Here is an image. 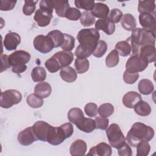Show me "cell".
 Listing matches in <instances>:
<instances>
[{
	"instance_id": "cell-36",
	"label": "cell",
	"mask_w": 156,
	"mask_h": 156,
	"mask_svg": "<svg viewBox=\"0 0 156 156\" xmlns=\"http://www.w3.org/2000/svg\"><path fill=\"white\" fill-rule=\"evenodd\" d=\"M26 101L28 105L33 108H40L43 104V98L37 96L35 93L29 95L27 97Z\"/></svg>"
},
{
	"instance_id": "cell-19",
	"label": "cell",
	"mask_w": 156,
	"mask_h": 156,
	"mask_svg": "<svg viewBox=\"0 0 156 156\" xmlns=\"http://www.w3.org/2000/svg\"><path fill=\"white\" fill-rule=\"evenodd\" d=\"M87 148L86 143L83 140L79 139L71 144L69 149L70 154L73 156H82L85 154Z\"/></svg>"
},
{
	"instance_id": "cell-31",
	"label": "cell",
	"mask_w": 156,
	"mask_h": 156,
	"mask_svg": "<svg viewBox=\"0 0 156 156\" xmlns=\"http://www.w3.org/2000/svg\"><path fill=\"white\" fill-rule=\"evenodd\" d=\"M84 118L82 110L79 108H73L68 113V119L71 123L75 125L79 122Z\"/></svg>"
},
{
	"instance_id": "cell-14",
	"label": "cell",
	"mask_w": 156,
	"mask_h": 156,
	"mask_svg": "<svg viewBox=\"0 0 156 156\" xmlns=\"http://www.w3.org/2000/svg\"><path fill=\"white\" fill-rule=\"evenodd\" d=\"M20 43V36L17 33L13 32L7 34L3 41V44L7 51L15 50Z\"/></svg>"
},
{
	"instance_id": "cell-20",
	"label": "cell",
	"mask_w": 156,
	"mask_h": 156,
	"mask_svg": "<svg viewBox=\"0 0 156 156\" xmlns=\"http://www.w3.org/2000/svg\"><path fill=\"white\" fill-rule=\"evenodd\" d=\"M140 100H142L141 95L135 91H132L127 92L124 95L122 103L126 107L132 108Z\"/></svg>"
},
{
	"instance_id": "cell-49",
	"label": "cell",
	"mask_w": 156,
	"mask_h": 156,
	"mask_svg": "<svg viewBox=\"0 0 156 156\" xmlns=\"http://www.w3.org/2000/svg\"><path fill=\"white\" fill-rule=\"evenodd\" d=\"M74 54L77 58H85L90 57L92 54V52L79 44L77 47Z\"/></svg>"
},
{
	"instance_id": "cell-35",
	"label": "cell",
	"mask_w": 156,
	"mask_h": 156,
	"mask_svg": "<svg viewBox=\"0 0 156 156\" xmlns=\"http://www.w3.org/2000/svg\"><path fill=\"white\" fill-rule=\"evenodd\" d=\"M119 61V54L116 49L112 50L105 58V64L108 68L116 66Z\"/></svg>"
},
{
	"instance_id": "cell-46",
	"label": "cell",
	"mask_w": 156,
	"mask_h": 156,
	"mask_svg": "<svg viewBox=\"0 0 156 156\" xmlns=\"http://www.w3.org/2000/svg\"><path fill=\"white\" fill-rule=\"evenodd\" d=\"M122 15V12L119 9H113L107 18L113 23H118L121 21Z\"/></svg>"
},
{
	"instance_id": "cell-32",
	"label": "cell",
	"mask_w": 156,
	"mask_h": 156,
	"mask_svg": "<svg viewBox=\"0 0 156 156\" xmlns=\"http://www.w3.org/2000/svg\"><path fill=\"white\" fill-rule=\"evenodd\" d=\"M115 49L122 57H126L130 54L132 51L131 46L127 40L118 42L115 46Z\"/></svg>"
},
{
	"instance_id": "cell-12",
	"label": "cell",
	"mask_w": 156,
	"mask_h": 156,
	"mask_svg": "<svg viewBox=\"0 0 156 156\" xmlns=\"http://www.w3.org/2000/svg\"><path fill=\"white\" fill-rule=\"evenodd\" d=\"M139 21L143 29L155 34L156 20L154 15L146 12L140 13Z\"/></svg>"
},
{
	"instance_id": "cell-25",
	"label": "cell",
	"mask_w": 156,
	"mask_h": 156,
	"mask_svg": "<svg viewBox=\"0 0 156 156\" xmlns=\"http://www.w3.org/2000/svg\"><path fill=\"white\" fill-rule=\"evenodd\" d=\"M53 9L57 15L60 17H65L66 10L70 7L68 1H51Z\"/></svg>"
},
{
	"instance_id": "cell-47",
	"label": "cell",
	"mask_w": 156,
	"mask_h": 156,
	"mask_svg": "<svg viewBox=\"0 0 156 156\" xmlns=\"http://www.w3.org/2000/svg\"><path fill=\"white\" fill-rule=\"evenodd\" d=\"M84 111L86 115L89 117H95L98 113V106L93 102L88 103L84 107Z\"/></svg>"
},
{
	"instance_id": "cell-43",
	"label": "cell",
	"mask_w": 156,
	"mask_h": 156,
	"mask_svg": "<svg viewBox=\"0 0 156 156\" xmlns=\"http://www.w3.org/2000/svg\"><path fill=\"white\" fill-rule=\"evenodd\" d=\"M74 4L76 7L84 9L88 12L89 10H92L95 2L93 0H76Z\"/></svg>"
},
{
	"instance_id": "cell-13",
	"label": "cell",
	"mask_w": 156,
	"mask_h": 156,
	"mask_svg": "<svg viewBox=\"0 0 156 156\" xmlns=\"http://www.w3.org/2000/svg\"><path fill=\"white\" fill-rule=\"evenodd\" d=\"M18 140L21 145L29 146L38 140V138L33 131L32 127H29L18 133Z\"/></svg>"
},
{
	"instance_id": "cell-42",
	"label": "cell",
	"mask_w": 156,
	"mask_h": 156,
	"mask_svg": "<svg viewBox=\"0 0 156 156\" xmlns=\"http://www.w3.org/2000/svg\"><path fill=\"white\" fill-rule=\"evenodd\" d=\"M64 35H65V40L61 48L65 51H71L74 48L75 39L71 35L64 34Z\"/></svg>"
},
{
	"instance_id": "cell-53",
	"label": "cell",
	"mask_w": 156,
	"mask_h": 156,
	"mask_svg": "<svg viewBox=\"0 0 156 156\" xmlns=\"http://www.w3.org/2000/svg\"><path fill=\"white\" fill-rule=\"evenodd\" d=\"M9 56L4 54H1V73L3 72L4 71L9 68L11 66L9 62Z\"/></svg>"
},
{
	"instance_id": "cell-5",
	"label": "cell",
	"mask_w": 156,
	"mask_h": 156,
	"mask_svg": "<svg viewBox=\"0 0 156 156\" xmlns=\"http://www.w3.org/2000/svg\"><path fill=\"white\" fill-rule=\"evenodd\" d=\"M53 7L51 1L42 0L40 2V9L36 10L34 19L40 27L49 24L52 18Z\"/></svg>"
},
{
	"instance_id": "cell-38",
	"label": "cell",
	"mask_w": 156,
	"mask_h": 156,
	"mask_svg": "<svg viewBox=\"0 0 156 156\" xmlns=\"http://www.w3.org/2000/svg\"><path fill=\"white\" fill-rule=\"evenodd\" d=\"M107 49V44L104 40H99L92 54L98 58L102 57Z\"/></svg>"
},
{
	"instance_id": "cell-18",
	"label": "cell",
	"mask_w": 156,
	"mask_h": 156,
	"mask_svg": "<svg viewBox=\"0 0 156 156\" xmlns=\"http://www.w3.org/2000/svg\"><path fill=\"white\" fill-rule=\"evenodd\" d=\"M138 55L144 58L148 63L155 62L156 60L155 46L149 44L142 46L139 51Z\"/></svg>"
},
{
	"instance_id": "cell-40",
	"label": "cell",
	"mask_w": 156,
	"mask_h": 156,
	"mask_svg": "<svg viewBox=\"0 0 156 156\" xmlns=\"http://www.w3.org/2000/svg\"><path fill=\"white\" fill-rule=\"evenodd\" d=\"M45 67L48 71L52 73H54L62 68L57 60L53 56L46 61Z\"/></svg>"
},
{
	"instance_id": "cell-24",
	"label": "cell",
	"mask_w": 156,
	"mask_h": 156,
	"mask_svg": "<svg viewBox=\"0 0 156 156\" xmlns=\"http://www.w3.org/2000/svg\"><path fill=\"white\" fill-rule=\"evenodd\" d=\"M76 126L79 130L85 133H90L96 129L95 120L85 117Z\"/></svg>"
},
{
	"instance_id": "cell-30",
	"label": "cell",
	"mask_w": 156,
	"mask_h": 156,
	"mask_svg": "<svg viewBox=\"0 0 156 156\" xmlns=\"http://www.w3.org/2000/svg\"><path fill=\"white\" fill-rule=\"evenodd\" d=\"M138 88L141 94L144 95H148L154 91V86L150 80L143 79L139 82Z\"/></svg>"
},
{
	"instance_id": "cell-8",
	"label": "cell",
	"mask_w": 156,
	"mask_h": 156,
	"mask_svg": "<svg viewBox=\"0 0 156 156\" xmlns=\"http://www.w3.org/2000/svg\"><path fill=\"white\" fill-rule=\"evenodd\" d=\"M22 100L21 93L16 90H7L1 94L0 105L2 108H9L18 104Z\"/></svg>"
},
{
	"instance_id": "cell-16",
	"label": "cell",
	"mask_w": 156,
	"mask_h": 156,
	"mask_svg": "<svg viewBox=\"0 0 156 156\" xmlns=\"http://www.w3.org/2000/svg\"><path fill=\"white\" fill-rule=\"evenodd\" d=\"M95 28L98 31L102 30L107 35H112L115 30V25L108 18L98 20L95 23Z\"/></svg>"
},
{
	"instance_id": "cell-52",
	"label": "cell",
	"mask_w": 156,
	"mask_h": 156,
	"mask_svg": "<svg viewBox=\"0 0 156 156\" xmlns=\"http://www.w3.org/2000/svg\"><path fill=\"white\" fill-rule=\"evenodd\" d=\"M118 153L119 156H131L132 151L130 146L126 143L122 147L118 149Z\"/></svg>"
},
{
	"instance_id": "cell-45",
	"label": "cell",
	"mask_w": 156,
	"mask_h": 156,
	"mask_svg": "<svg viewBox=\"0 0 156 156\" xmlns=\"http://www.w3.org/2000/svg\"><path fill=\"white\" fill-rule=\"evenodd\" d=\"M80 11L74 7H69L65 13V16L67 19L71 21H77L81 16Z\"/></svg>"
},
{
	"instance_id": "cell-51",
	"label": "cell",
	"mask_w": 156,
	"mask_h": 156,
	"mask_svg": "<svg viewBox=\"0 0 156 156\" xmlns=\"http://www.w3.org/2000/svg\"><path fill=\"white\" fill-rule=\"evenodd\" d=\"M16 3V1L1 0L0 10L2 11H9L12 10Z\"/></svg>"
},
{
	"instance_id": "cell-39",
	"label": "cell",
	"mask_w": 156,
	"mask_h": 156,
	"mask_svg": "<svg viewBox=\"0 0 156 156\" xmlns=\"http://www.w3.org/2000/svg\"><path fill=\"white\" fill-rule=\"evenodd\" d=\"M80 23L85 27H89L95 23V17L88 11L83 12L80 16Z\"/></svg>"
},
{
	"instance_id": "cell-37",
	"label": "cell",
	"mask_w": 156,
	"mask_h": 156,
	"mask_svg": "<svg viewBox=\"0 0 156 156\" xmlns=\"http://www.w3.org/2000/svg\"><path fill=\"white\" fill-rule=\"evenodd\" d=\"M114 112V107L110 103H105L101 105L98 108V113L101 116L107 118Z\"/></svg>"
},
{
	"instance_id": "cell-26",
	"label": "cell",
	"mask_w": 156,
	"mask_h": 156,
	"mask_svg": "<svg viewBox=\"0 0 156 156\" xmlns=\"http://www.w3.org/2000/svg\"><path fill=\"white\" fill-rule=\"evenodd\" d=\"M121 26L126 30L132 31L136 28V20L130 13H126L121 18Z\"/></svg>"
},
{
	"instance_id": "cell-9",
	"label": "cell",
	"mask_w": 156,
	"mask_h": 156,
	"mask_svg": "<svg viewBox=\"0 0 156 156\" xmlns=\"http://www.w3.org/2000/svg\"><path fill=\"white\" fill-rule=\"evenodd\" d=\"M148 63L144 58L139 55H133L126 62V71L130 73L141 72L147 68Z\"/></svg>"
},
{
	"instance_id": "cell-1",
	"label": "cell",
	"mask_w": 156,
	"mask_h": 156,
	"mask_svg": "<svg viewBox=\"0 0 156 156\" xmlns=\"http://www.w3.org/2000/svg\"><path fill=\"white\" fill-rule=\"evenodd\" d=\"M130 42L132 48V55H138L139 51L142 46L146 45H154L155 43V34L138 27L132 31L130 37L126 40Z\"/></svg>"
},
{
	"instance_id": "cell-22",
	"label": "cell",
	"mask_w": 156,
	"mask_h": 156,
	"mask_svg": "<svg viewBox=\"0 0 156 156\" xmlns=\"http://www.w3.org/2000/svg\"><path fill=\"white\" fill-rule=\"evenodd\" d=\"M51 92H52L51 86L49 83L46 82L38 83L35 87V89H34L35 94L42 98H48L51 94Z\"/></svg>"
},
{
	"instance_id": "cell-7",
	"label": "cell",
	"mask_w": 156,
	"mask_h": 156,
	"mask_svg": "<svg viewBox=\"0 0 156 156\" xmlns=\"http://www.w3.org/2000/svg\"><path fill=\"white\" fill-rule=\"evenodd\" d=\"M106 135L111 146L119 149L126 143V138L119 126L116 124H112L106 129Z\"/></svg>"
},
{
	"instance_id": "cell-48",
	"label": "cell",
	"mask_w": 156,
	"mask_h": 156,
	"mask_svg": "<svg viewBox=\"0 0 156 156\" xmlns=\"http://www.w3.org/2000/svg\"><path fill=\"white\" fill-rule=\"evenodd\" d=\"M139 77V74L138 73H130L127 71H125L123 74L124 81L127 84H133Z\"/></svg>"
},
{
	"instance_id": "cell-3",
	"label": "cell",
	"mask_w": 156,
	"mask_h": 156,
	"mask_svg": "<svg viewBox=\"0 0 156 156\" xmlns=\"http://www.w3.org/2000/svg\"><path fill=\"white\" fill-rule=\"evenodd\" d=\"M73 131V126L70 122L65 123L59 127L52 126L47 138V142L52 145H58L65 139L69 138Z\"/></svg>"
},
{
	"instance_id": "cell-50",
	"label": "cell",
	"mask_w": 156,
	"mask_h": 156,
	"mask_svg": "<svg viewBox=\"0 0 156 156\" xmlns=\"http://www.w3.org/2000/svg\"><path fill=\"white\" fill-rule=\"evenodd\" d=\"M96 129L106 130L108 128L109 120L107 118H104L102 116H98L95 118Z\"/></svg>"
},
{
	"instance_id": "cell-23",
	"label": "cell",
	"mask_w": 156,
	"mask_h": 156,
	"mask_svg": "<svg viewBox=\"0 0 156 156\" xmlns=\"http://www.w3.org/2000/svg\"><path fill=\"white\" fill-rule=\"evenodd\" d=\"M60 76L62 79L66 82L71 83L77 79V73L72 67L68 66L60 69Z\"/></svg>"
},
{
	"instance_id": "cell-6",
	"label": "cell",
	"mask_w": 156,
	"mask_h": 156,
	"mask_svg": "<svg viewBox=\"0 0 156 156\" xmlns=\"http://www.w3.org/2000/svg\"><path fill=\"white\" fill-rule=\"evenodd\" d=\"M9 62L12 66V71L16 74L24 72L27 69L26 64L30 59V54L23 50L16 51L9 55Z\"/></svg>"
},
{
	"instance_id": "cell-27",
	"label": "cell",
	"mask_w": 156,
	"mask_h": 156,
	"mask_svg": "<svg viewBox=\"0 0 156 156\" xmlns=\"http://www.w3.org/2000/svg\"><path fill=\"white\" fill-rule=\"evenodd\" d=\"M155 1L146 0L138 1V10L140 13L146 12L153 15L155 14Z\"/></svg>"
},
{
	"instance_id": "cell-33",
	"label": "cell",
	"mask_w": 156,
	"mask_h": 156,
	"mask_svg": "<svg viewBox=\"0 0 156 156\" xmlns=\"http://www.w3.org/2000/svg\"><path fill=\"white\" fill-rule=\"evenodd\" d=\"M31 77L35 82L44 81L46 77V72L45 69L41 66H36L34 68L31 72Z\"/></svg>"
},
{
	"instance_id": "cell-41",
	"label": "cell",
	"mask_w": 156,
	"mask_h": 156,
	"mask_svg": "<svg viewBox=\"0 0 156 156\" xmlns=\"http://www.w3.org/2000/svg\"><path fill=\"white\" fill-rule=\"evenodd\" d=\"M136 147L137 156H147L151 150L150 144L147 141H145L140 142Z\"/></svg>"
},
{
	"instance_id": "cell-10",
	"label": "cell",
	"mask_w": 156,
	"mask_h": 156,
	"mask_svg": "<svg viewBox=\"0 0 156 156\" xmlns=\"http://www.w3.org/2000/svg\"><path fill=\"white\" fill-rule=\"evenodd\" d=\"M33 43L35 49L43 54L49 53L54 48L52 40L48 35H37L34 38Z\"/></svg>"
},
{
	"instance_id": "cell-15",
	"label": "cell",
	"mask_w": 156,
	"mask_h": 156,
	"mask_svg": "<svg viewBox=\"0 0 156 156\" xmlns=\"http://www.w3.org/2000/svg\"><path fill=\"white\" fill-rule=\"evenodd\" d=\"M112 153L111 146L105 143H100L90 149L87 155L110 156Z\"/></svg>"
},
{
	"instance_id": "cell-44",
	"label": "cell",
	"mask_w": 156,
	"mask_h": 156,
	"mask_svg": "<svg viewBox=\"0 0 156 156\" xmlns=\"http://www.w3.org/2000/svg\"><path fill=\"white\" fill-rule=\"evenodd\" d=\"M38 1H32V0H25L24 4L23 7V12L24 15L29 16L32 15L36 8V4Z\"/></svg>"
},
{
	"instance_id": "cell-34",
	"label": "cell",
	"mask_w": 156,
	"mask_h": 156,
	"mask_svg": "<svg viewBox=\"0 0 156 156\" xmlns=\"http://www.w3.org/2000/svg\"><path fill=\"white\" fill-rule=\"evenodd\" d=\"M89 61L85 58H76L74 63L76 71L78 74H83L87 72L89 69Z\"/></svg>"
},
{
	"instance_id": "cell-29",
	"label": "cell",
	"mask_w": 156,
	"mask_h": 156,
	"mask_svg": "<svg viewBox=\"0 0 156 156\" xmlns=\"http://www.w3.org/2000/svg\"><path fill=\"white\" fill-rule=\"evenodd\" d=\"M47 35L52 40L54 48L62 46L65 40V35L61 31L58 30H54L49 32Z\"/></svg>"
},
{
	"instance_id": "cell-4",
	"label": "cell",
	"mask_w": 156,
	"mask_h": 156,
	"mask_svg": "<svg viewBox=\"0 0 156 156\" xmlns=\"http://www.w3.org/2000/svg\"><path fill=\"white\" fill-rule=\"evenodd\" d=\"M100 38L99 31L96 29H83L77 34V39L80 44L92 53Z\"/></svg>"
},
{
	"instance_id": "cell-11",
	"label": "cell",
	"mask_w": 156,
	"mask_h": 156,
	"mask_svg": "<svg viewBox=\"0 0 156 156\" xmlns=\"http://www.w3.org/2000/svg\"><path fill=\"white\" fill-rule=\"evenodd\" d=\"M32 127L33 131L38 140L42 141H47V138L49 133L52 127V126L45 121H38L36 122Z\"/></svg>"
},
{
	"instance_id": "cell-17",
	"label": "cell",
	"mask_w": 156,
	"mask_h": 156,
	"mask_svg": "<svg viewBox=\"0 0 156 156\" xmlns=\"http://www.w3.org/2000/svg\"><path fill=\"white\" fill-rule=\"evenodd\" d=\"M53 57L57 60L62 68L69 66L74 59V55L71 51H58Z\"/></svg>"
},
{
	"instance_id": "cell-28",
	"label": "cell",
	"mask_w": 156,
	"mask_h": 156,
	"mask_svg": "<svg viewBox=\"0 0 156 156\" xmlns=\"http://www.w3.org/2000/svg\"><path fill=\"white\" fill-rule=\"evenodd\" d=\"M135 113L141 116H146L150 115L151 107L146 102L140 100L133 107Z\"/></svg>"
},
{
	"instance_id": "cell-21",
	"label": "cell",
	"mask_w": 156,
	"mask_h": 156,
	"mask_svg": "<svg viewBox=\"0 0 156 156\" xmlns=\"http://www.w3.org/2000/svg\"><path fill=\"white\" fill-rule=\"evenodd\" d=\"M108 13L109 7L107 6V5L101 2L96 3L93 9H92V10H91V13L94 17L101 19L107 18Z\"/></svg>"
},
{
	"instance_id": "cell-2",
	"label": "cell",
	"mask_w": 156,
	"mask_h": 156,
	"mask_svg": "<svg viewBox=\"0 0 156 156\" xmlns=\"http://www.w3.org/2000/svg\"><path fill=\"white\" fill-rule=\"evenodd\" d=\"M154 136V129L142 122H137L133 124L132 127L128 132L126 140L128 144L136 147L141 141H149Z\"/></svg>"
}]
</instances>
